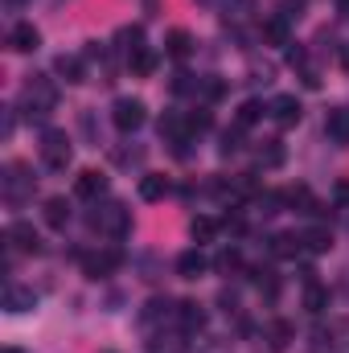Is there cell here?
<instances>
[{
  "mask_svg": "<svg viewBox=\"0 0 349 353\" xmlns=\"http://www.w3.org/2000/svg\"><path fill=\"white\" fill-rule=\"evenodd\" d=\"M341 70L349 74V46H341Z\"/></svg>",
  "mask_w": 349,
  "mask_h": 353,
  "instance_id": "4316f807",
  "label": "cell"
},
{
  "mask_svg": "<svg viewBox=\"0 0 349 353\" xmlns=\"http://www.w3.org/2000/svg\"><path fill=\"white\" fill-rule=\"evenodd\" d=\"M201 321H206V316L197 312V304H181V325H185L189 333H193V329H201Z\"/></svg>",
  "mask_w": 349,
  "mask_h": 353,
  "instance_id": "d4e9b609",
  "label": "cell"
},
{
  "mask_svg": "<svg viewBox=\"0 0 349 353\" xmlns=\"http://www.w3.org/2000/svg\"><path fill=\"white\" fill-rule=\"evenodd\" d=\"M115 267H119V251H99V255H87V259H83V271H87L90 279L111 275Z\"/></svg>",
  "mask_w": 349,
  "mask_h": 353,
  "instance_id": "9c48e42d",
  "label": "cell"
},
{
  "mask_svg": "<svg viewBox=\"0 0 349 353\" xmlns=\"http://www.w3.org/2000/svg\"><path fill=\"white\" fill-rule=\"evenodd\" d=\"M70 140H66V132H46L41 136V165L46 169H54V173H62L66 165H70Z\"/></svg>",
  "mask_w": 349,
  "mask_h": 353,
  "instance_id": "6da1fadb",
  "label": "cell"
},
{
  "mask_svg": "<svg viewBox=\"0 0 349 353\" xmlns=\"http://www.w3.org/2000/svg\"><path fill=\"white\" fill-rule=\"evenodd\" d=\"M218 263L226 267V271H230V267H239V251H226V255H222V259H218Z\"/></svg>",
  "mask_w": 349,
  "mask_h": 353,
  "instance_id": "484cf974",
  "label": "cell"
},
{
  "mask_svg": "<svg viewBox=\"0 0 349 353\" xmlns=\"http://www.w3.org/2000/svg\"><path fill=\"white\" fill-rule=\"evenodd\" d=\"M325 304H329V292L308 275V279H304V308H308V312H325Z\"/></svg>",
  "mask_w": 349,
  "mask_h": 353,
  "instance_id": "5bb4252c",
  "label": "cell"
},
{
  "mask_svg": "<svg viewBox=\"0 0 349 353\" xmlns=\"http://www.w3.org/2000/svg\"><path fill=\"white\" fill-rule=\"evenodd\" d=\"M46 222H50L54 230H62V226L70 222V205H66V197H50V201H46Z\"/></svg>",
  "mask_w": 349,
  "mask_h": 353,
  "instance_id": "9a60e30c",
  "label": "cell"
},
{
  "mask_svg": "<svg viewBox=\"0 0 349 353\" xmlns=\"http://www.w3.org/2000/svg\"><path fill=\"white\" fill-rule=\"evenodd\" d=\"M74 193H79L83 201H99V197L107 193V176L99 173V169H83L79 181H74Z\"/></svg>",
  "mask_w": 349,
  "mask_h": 353,
  "instance_id": "ba28073f",
  "label": "cell"
},
{
  "mask_svg": "<svg viewBox=\"0 0 349 353\" xmlns=\"http://www.w3.org/2000/svg\"><path fill=\"white\" fill-rule=\"evenodd\" d=\"M111 123H115L119 132H136V128L144 123V103H140V99H115Z\"/></svg>",
  "mask_w": 349,
  "mask_h": 353,
  "instance_id": "3957f363",
  "label": "cell"
},
{
  "mask_svg": "<svg viewBox=\"0 0 349 353\" xmlns=\"http://www.w3.org/2000/svg\"><path fill=\"white\" fill-rule=\"evenodd\" d=\"M189 230H193V239H197V243H210L222 226H218L214 218H193V226H189Z\"/></svg>",
  "mask_w": 349,
  "mask_h": 353,
  "instance_id": "603a6c76",
  "label": "cell"
},
{
  "mask_svg": "<svg viewBox=\"0 0 349 353\" xmlns=\"http://www.w3.org/2000/svg\"><path fill=\"white\" fill-rule=\"evenodd\" d=\"M300 247H304V243H300V234H275V239H271V251H275L279 259L300 255Z\"/></svg>",
  "mask_w": 349,
  "mask_h": 353,
  "instance_id": "e0dca14e",
  "label": "cell"
},
{
  "mask_svg": "<svg viewBox=\"0 0 349 353\" xmlns=\"http://www.w3.org/2000/svg\"><path fill=\"white\" fill-rule=\"evenodd\" d=\"M4 353H25V350H12V345H8V350H4Z\"/></svg>",
  "mask_w": 349,
  "mask_h": 353,
  "instance_id": "f546056e",
  "label": "cell"
},
{
  "mask_svg": "<svg viewBox=\"0 0 349 353\" xmlns=\"http://www.w3.org/2000/svg\"><path fill=\"white\" fill-rule=\"evenodd\" d=\"M37 46H41V33H37L29 21H21V25L8 29V50H12V54H33Z\"/></svg>",
  "mask_w": 349,
  "mask_h": 353,
  "instance_id": "8992f818",
  "label": "cell"
},
{
  "mask_svg": "<svg viewBox=\"0 0 349 353\" xmlns=\"http://www.w3.org/2000/svg\"><path fill=\"white\" fill-rule=\"evenodd\" d=\"M165 193H169V181H165L161 173H148L144 181H140V197H144V201H161Z\"/></svg>",
  "mask_w": 349,
  "mask_h": 353,
  "instance_id": "2e32d148",
  "label": "cell"
},
{
  "mask_svg": "<svg viewBox=\"0 0 349 353\" xmlns=\"http://www.w3.org/2000/svg\"><path fill=\"white\" fill-rule=\"evenodd\" d=\"M300 243H304V251L321 255V251H329V247H333V234H329L325 226H312V230H304V234H300Z\"/></svg>",
  "mask_w": 349,
  "mask_h": 353,
  "instance_id": "4fadbf2b",
  "label": "cell"
},
{
  "mask_svg": "<svg viewBox=\"0 0 349 353\" xmlns=\"http://www.w3.org/2000/svg\"><path fill=\"white\" fill-rule=\"evenodd\" d=\"M206 267H210V259H206V255H201L197 247H193V251H185V255L177 259V271H181L185 279H197V275H201Z\"/></svg>",
  "mask_w": 349,
  "mask_h": 353,
  "instance_id": "7c38bea8",
  "label": "cell"
},
{
  "mask_svg": "<svg viewBox=\"0 0 349 353\" xmlns=\"http://www.w3.org/2000/svg\"><path fill=\"white\" fill-rule=\"evenodd\" d=\"M94 226H99L103 234H111V239H123V234L132 230V218H128V210H123L119 201H111V205H103V210L94 214Z\"/></svg>",
  "mask_w": 349,
  "mask_h": 353,
  "instance_id": "7a4b0ae2",
  "label": "cell"
},
{
  "mask_svg": "<svg viewBox=\"0 0 349 353\" xmlns=\"http://www.w3.org/2000/svg\"><path fill=\"white\" fill-rule=\"evenodd\" d=\"M337 197H346V201H349V181H341V185H337Z\"/></svg>",
  "mask_w": 349,
  "mask_h": 353,
  "instance_id": "83f0119b",
  "label": "cell"
},
{
  "mask_svg": "<svg viewBox=\"0 0 349 353\" xmlns=\"http://www.w3.org/2000/svg\"><path fill=\"white\" fill-rule=\"evenodd\" d=\"M267 341H271V350H288V345H292V325H288V321H271Z\"/></svg>",
  "mask_w": 349,
  "mask_h": 353,
  "instance_id": "d6986e66",
  "label": "cell"
},
{
  "mask_svg": "<svg viewBox=\"0 0 349 353\" xmlns=\"http://www.w3.org/2000/svg\"><path fill=\"white\" fill-rule=\"evenodd\" d=\"M341 12H346V17H349V0H341Z\"/></svg>",
  "mask_w": 349,
  "mask_h": 353,
  "instance_id": "f1b7e54d",
  "label": "cell"
},
{
  "mask_svg": "<svg viewBox=\"0 0 349 353\" xmlns=\"http://www.w3.org/2000/svg\"><path fill=\"white\" fill-rule=\"evenodd\" d=\"M300 111H304V107H300V99H296V94H275V99L267 103V115H271L279 128L300 123Z\"/></svg>",
  "mask_w": 349,
  "mask_h": 353,
  "instance_id": "277c9868",
  "label": "cell"
},
{
  "mask_svg": "<svg viewBox=\"0 0 349 353\" xmlns=\"http://www.w3.org/2000/svg\"><path fill=\"white\" fill-rule=\"evenodd\" d=\"M4 239H8L12 251H25V255H37V247H41V239H37V230H33L29 222H12V226L4 230Z\"/></svg>",
  "mask_w": 349,
  "mask_h": 353,
  "instance_id": "5b68a950",
  "label": "cell"
},
{
  "mask_svg": "<svg viewBox=\"0 0 349 353\" xmlns=\"http://www.w3.org/2000/svg\"><path fill=\"white\" fill-rule=\"evenodd\" d=\"M169 54H173V58H185V54H189V33H185V29H173V33H169Z\"/></svg>",
  "mask_w": 349,
  "mask_h": 353,
  "instance_id": "cb8c5ba5",
  "label": "cell"
},
{
  "mask_svg": "<svg viewBox=\"0 0 349 353\" xmlns=\"http://www.w3.org/2000/svg\"><path fill=\"white\" fill-rule=\"evenodd\" d=\"M263 37H267L271 46H288V17H271V21L263 25Z\"/></svg>",
  "mask_w": 349,
  "mask_h": 353,
  "instance_id": "ac0fdd59",
  "label": "cell"
},
{
  "mask_svg": "<svg viewBox=\"0 0 349 353\" xmlns=\"http://www.w3.org/2000/svg\"><path fill=\"white\" fill-rule=\"evenodd\" d=\"M263 115H267V107H263L259 99H247V103L239 107V128H251V123H259Z\"/></svg>",
  "mask_w": 349,
  "mask_h": 353,
  "instance_id": "ffe728a7",
  "label": "cell"
},
{
  "mask_svg": "<svg viewBox=\"0 0 349 353\" xmlns=\"http://www.w3.org/2000/svg\"><path fill=\"white\" fill-rule=\"evenodd\" d=\"M152 70H157V54H152V50H136V54H132V74L144 79V74H152Z\"/></svg>",
  "mask_w": 349,
  "mask_h": 353,
  "instance_id": "44dd1931",
  "label": "cell"
},
{
  "mask_svg": "<svg viewBox=\"0 0 349 353\" xmlns=\"http://www.w3.org/2000/svg\"><path fill=\"white\" fill-rule=\"evenodd\" d=\"M58 74H62L66 83H83V62H79V58H66V54H62V58H58Z\"/></svg>",
  "mask_w": 349,
  "mask_h": 353,
  "instance_id": "7402d4cb",
  "label": "cell"
},
{
  "mask_svg": "<svg viewBox=\"0 0 349 353\" xmlns=\"http://www.w3.org/2000/svg\"><path fill=\"white\" fill-rule=\"evenodd\" d=\"M325 132H329V140H333V144H349V107L329 111V123H325Z\"/></svg>",
  "mask_w": 349,
  "mask_h": 353,
  "instance_id": "30bf717a",
  "label": "cell"
},
{
  "mask_svg": "<svg viewBox=\"0 0 349 353\" xmlns=\"http://www.w3.org/2000/svg\"><path fill=\"white\" fill-rule=\"evenodd\" d=\"M54 99H58V90L50 79H33L29 87H25V103L33 107V111H50L54 107Z\"/></svg>",
  "mask_w": 349,
  "mask_h": 353,
  "instance_id": "52a82bcc",
  "label": "cell"
},
{
  "mask_svg": "<svg viewBox=\"0 0 349 353\" xmlns=\"http://www.w3.org/2000/svg\"><path fill=\"white\" fill-rule=\"evenodd\" d=\"M4 308L8 312H29V308H37V296L29 288H8L4 292Z\"/></svg>",
  "mask_w": 349,
  "mask_h": 353,
  "instance_id": "8fae6325",
  "label": "cell"
}]
</instances>
